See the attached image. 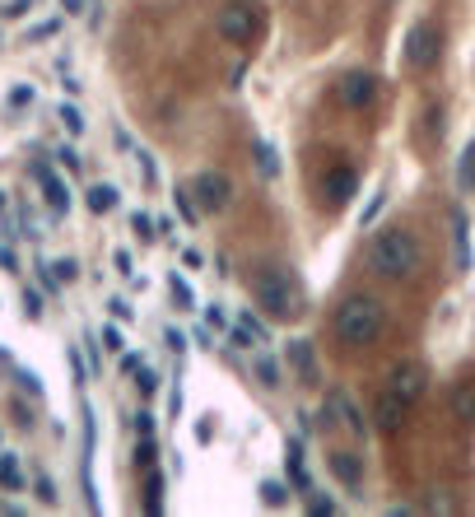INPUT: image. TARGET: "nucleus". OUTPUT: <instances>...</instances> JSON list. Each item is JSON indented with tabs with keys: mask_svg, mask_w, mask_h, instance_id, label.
Returning <instances> with one entry per match:
<instances>
[{
	"mask_svg": "<svg viewBox=\"0 0 475 517\" xmlns=\"http://www.w3.org/2000/svg\"><path fill=\"white\" fill-rule=\"evenodd\" d=\"M424 387H429V373H424V364H415V359H401V364L392 368V392L401 396V401H420Z\"/></svg>",
	"mask_w": 475,
	"mask_h": 517,
	"instance_id": "1a4fd4ad",
	"label": "nucleus"
},
{
	"mask_svg": "<svg viewBox=\"0 0 475 517\" xmlns=\"http://www.w3.org/2000/svg\"><path fill=\"white\" fill-rule=\"evenodd\" d=\"M145 513L159 517L163 513V476L150 466V476H145Z\"/></svg>",
	"mask_w": 475,
	"mask_h": 517,
	"instance_id": "a211bd4d",
	"label": "nucleus"
},
{
	"mask_svg": "<svg viewBox=\"0 0 475 517\" xmlns=\"http://www.w3.org/2000/svg\"><path fill=\"white\" fill-rule=\"evenodd\" d=\"M19 382H24V387H28V392H33V396H42V382L33 378V373H19Z\"/></svg>",
	"mask_w": 475,
	"mask_h": 517,
	"instance_id": "09e8293b",
	"label": "nucleus"
},
{
	"mask_svg": "<svg viewBox=\"0 0 475 517\" xmlns=\"http://www.w3.org/2000/svg\"><path fill=\"white\" fill-rule=\"evenodd\" d=\"M117 201H122V191L112 187V182H94V187H89V196H84V205H89L94 215H108V210H117Z\"/></svg>",
	"mask_w": 475,
	"mask_h": 517,
	"instance_id": "dca6fc26",
	"label": "nucleus"
},
{
	"mask_svg": "<svg viewBox=\"0 0 475 517\" xmlns=\"http://www.w3.org/2000/svg\"><path fill=\"white\" fill-rule=\"evenodd\" d=\"M136 462L150 471L154 462H159V448H154V438H140V448H136Z\"/></svg>",
	"mask_w": 475,
	"mask_h": 517,
	"instance_id": "2f4dec72",
	"label": "nucleus"
},
{
	"mask_svg": "<svg viewBox=\"0 0 475 517\" xmlns=\"http://www.w3.org/2000/svg\"><path fill=\"white\" fill-rule=\"evenodd\" d=\"M452 415L462 424H475V382H462V387L452 392Z\"/></svg>",
	"mask_w": 475,
	"mask_h": 517,
	"instance_id": "f3484780",
	"label": "nucleus"
},
{
	"mask_svg": "<svg viewBox=\"0 0 475 517\" xmlns=\"http://www.w3.org/2000/svg\"><path fill=\"white\" fill-rule=\"evenodd\" d=\"M368 271L378 275V280H410V275L420 271L424 261V247L420 238L410 229H401V224H392V229H378L373 233V243H368Z\"/></svg>",
	"mask_w": 475,
	"mask_h": 517,
	"instance_id": "f257e3e1",
	"label": "nucleus"
},
{
	"mask_svg": "<svg viewBox=\"0 0 475 517\" xmlns=\"http://www.w3.org/2000/svg\"><path fill=\"white\" fill-rule=\"evenodd\" d=\"M131 229H136L140 243H154V238H159V219H150L145 210H136V215H131Z\"/></svg>",
	"mask_w": 475,
	"mask_h": 517,
	"instance_id": "5701e85b",
	"label": "nucleus"
},
{
	"mask_svg": "<svg viewBox=\"0 0 475 517\" xmlns=\"http://www.w3.org/2000/svg\"><path fill=\"white\" fill-rule=\"evenodd\" d=\"M33 490H38V499L42 504H56V485L47 476H38V485H33Z\"/></svg>",
	"mask_w": 475,
	"mask_h": 517,
	"instance_id": "a19ab883",
	"label": "nucleus"
},
{
	"mask_svg": "<svg viewBox=\"0 0 475 517\" xmlns=\"http://www.w3.org/2000/svg\"><path fill=\"white\" fill-rule=\"evenodd\" d=\"M140 368V354H122V373H136Z\"/></svg>",
	"mask_w": 475,
	"mask_h": 517,
	"instance_id": "3c124183",
	"label": "nucleus"
},
{
	"mask_svg": "<svg viewBox=\"0 0 475 517\" xmlns=\"http://www.w3.org/2000/svg\"><path fill=\"white\" fill-rule=\"evenodd\" d=\"M136 434L140 438H154V415H150V410H140V415H136Z\"/></svg>",
	"mask_w": 475,
	"mask_h": 517,
	"instance_id": "79ce46f5",
	"label": "nucleus"
},
{
	"mask_svg": "<svg viewBox=\"0 0 475 517\" xmlns=\"http://www.w3.org/2000/svg\"><path fill=\"white\" fill-rule=\"evenodd\" d=\"M252 303H257L271 322H289V317L303 313L299 289H294V280H289L280 266H266V271L252 275Z\"/></svg>",
	"mask_w": 475,
	"mask_h": 517,
	"instance_id": "7ed1b4c3",
	"label": "nucleus"
},
{
	"mask_svg": "<svg viewBox=\"0 0 475 517\" xmlns=\"http://www.w3.org/2000/svg\"><path fill=\"white\" fill-rule=\"evenodd\" d=\"M322 410H331V424H340V429H350L354 438H364V434H368L364 410H359V406L350 401V392H340V387H331V392H326V406H322Z\"/></svg>",
	"mask_w": 475,
	"mask_h": 517,
	"instance_id": "6e6552de",
	"label": "nucleus"
},
{
	"mask_svg": "<svg viewBox=\"0 0 475 517\" xmlns=\"http://www.w3.org/2000/svg\"><path fill=\"white\" fill-rule=\"evenodd\" d=\"M205 327H210V331L229 327V317H224V308H219V303H210V308H205Z\"/></svg>",
	"mask_w": 475,
	"mask_h": 517,
	"instance_id": "473e14b6",
	"label": "nucleus"
},
{
	"mask_svg": "<svg viewBox=\"0 0 475 517\" xmlns=\"http://www.w3.org/2000/svg\"><path fill=\"white\" fill-rule=\"evenodd\" d=\"M56 117H61V126H66L70 136H80V131H84V112L75 108V103H61V108H56Z\"/></svg>",
	"mask_w": 475,
	"mask_h": 517,
	"instance_id": "393cba45",
	"label": "nucleus"
},
{
	"mask_svg": "<svg viewBox=\"0 0 475 517\" xmlns=\"http://www.w3.org/2000/svg\"><path fill=\"white\" fill-rule=\"evenodd\" d=\"M0 485H5V490H24V476H19V457H14V452L0 457Z\"/></svg>",
	"mask_w": 475,
	"mask_h": 517,
	"instance_id": "412c9836",
	"label": "nucleus"
},
{
	"mask_svg": "<svg viewBox=\"0 0 475 517\" xmlns=\"http://www.w3.org/2000/svg\"><path fill=\"white\" fill-rule=\"evenodd\" d=\"M108 308H112V317H117V322H131V317H136V308H131L126 299H112Z\"/></svg>",
	"mask_w": 475,
	"mask_h": 517,
	"instance_id": "ea45409f",
	"label": "nucleus"
},
{
	"mask_svg": "<svg viewBox=\"0 0 475 517\" xmlns=\"http://www.w3.org/2000/svg\"><path fill=\"white\" fill-rule=\"evenodd\" d=\"M61 5H66V14H80L84 10V0H61Z\"/></svg>",
	"mask_w": 475,
	"mask_h": 517,
	"instance_id": "603ef678",
	"label": "nucleus"
},
{
	"mask_svg": "<svg viewBox=\"0 0 475 517\" xmlns=\"http://www.w3.org/2000/svg\"><path fill=\"white\" fill-rule=\"evenodd\" d=\"M252 368H257L261 387H280V364H275L271 354H252Z\"/></svg>",
	"mask_w": 475,
	"mask_h": 517,
	"instance_id": "aec40b11",
	"label": "nucleus"
},
{
	"mask_svg": "<svg viewBox=\"0 0 475 517\" xmlns=\"http://www.w3.org/2000/svg\"><path fill=\"white\" fill-rule=\"evenodd\" d=\"M191 196L201 205V215H224L233 205V177L219 173V168H205V173H196V182H191Z\"/></svg>",
	"mask_w": 475,
	"mask_h": 517,
	"instance_id": "423d86ee",
	"label": "nucleus"
},
{
	"mask_svg": "<svg viewBox=\"0 0 475 517\" xmlns=\"http://www.w3.org/2000/svg\"><path fill=\"white\" fill-rule=\"evenodd\" d=\"M457 187H462L466 196H471V191H475V140H471V145H466V150H462V164H457Z\"/></svg>",
	"mask_w": 475,
	"mask_h": 517,
	"instance_id": "6ab92c4d",
	"label": "nucleus"
},
{
	"mask_svg": "<svg viewBox=\"0 0 475 517\" xmlns=\"http://www.w3.org/2000/svg\"><path fill=\"white\" fill-rule=\"evenodd\" d=\"M406 410H410V401H401V396L387 387V392L378 396V406H373V420H378V429H396V424L406 420Z\"/></svg>",
	"mask_w": 475,
	"mask_h": 517,
	"instance_id": "4468645a",
	"label": "nucleus"
},
{
	"mask_svg": "<svg viewBox=\"0 0 475 517\" xmlns=\"http://www.w3.org/2000/svg\"><path fill=\"white\" fill-rule=\"evenodd\" d=\"M136 387H140V396H154V392H159V373L140 364V368H136Z\"/></svg>",
	"mask_w": 475,
	"mask_h": 517,
	"instance_id": "c85d7f7f",
	"label": "nucleus"
},
{
	"mask_svg": "<svg viewBox=\"0 0 475 517\" xmlns=\"http://www.w3.org/2000/svg\"><path fill=\"white\" fill-rule=\"evenodd\" d=\"M387 327V308H382L373 294H350V299L336 308V341L350 345V350H364L373 345Z\"/></svg>",
	"mask_w": 475,
	"mask_h": 517,
	"instance_id": "f03ea898",
	"label": "nucleus"
},
{
	"mask_svg": "<svg viewBox=\"0 0 475 517\" xmlns=\"http://www.w3.org/2000/svg\"><path fill=\"white\" fill-rule=\"evenodd\" d=\"M0 219H5V191H0Z\"/></svg>",
	"mask_w": 475,
	"mask_h": 517,
	"instance_id": "5fc2aeb1",
	"label": "nucleus"
},
{
	"mask_svg": "<svg viewBox=\"0 0 475 517\" xmlns=\"http://www.w3.org/2000/svg\"><path fill=\"white\" fill-rule=\"evenodd\" d=\"M210 434H215V429H210V420L196 424V443H210Z\"/></svg>",
	"mask_w": 475,
	"mask_h": 517,
	"instance_id": "8fccbe9b",
	"label": "nucleus"
},
{
	"mask_svg": "<svg viewBox=\"0 0 475 517\" xmlns=\"http://www.w3.org/2000/svg\"><path fill=\"white\" fill-rule=\"evenodd\" d=\"M322 191L331 205H345L359 191V177H354V168H331V173L322 177Z\"/></svg>",
	"mask_w": 475,
	"mask_h": 517,
	"instance_id": "9b49d317",
	"label": "nucleus"
},
{
	"mask_svg": "<svg viewBox=\"0 0 475 517\" xmlns=\"http://www.w3.org/2000/svg\"><path fill=\"white\" fill-rule=\"evenodd\" d=\"M289 364L299 373L303 387H317V354H313V341H289Z\"/></svg>",
	"mask_w": 475,
	"mask_h": 517,
	"instance_id": "ddd939ff",
	"label": "nucleus"
},
{
	"mask_svg": "<svg viewBox=\"0 0 475 517\" xmlns=\"http://www.w3.org/2000/svg\"><path fill=\"white\" fill-rule=\"evenodd\" d=\"M336 98L345 103V108H354V112L373 108V103H378V75H368V70H350V75L336 84Z\"/></svg>",
	"mask_w": 475,
	"mask_h": 517,
	"instance_id": "0eeeda50",
	"label": "nucleus"
},
{
	"mask_svg": "<svg viewBox=\"0 0 475 517\" xmlns=\"http://www.w3.org/2000/svg\"><path fill=\"white\" fill-rule=\"evenodd\" d=\"M56 28H61V24H56V19H47V24H38V28H33V33H28V42H42V38H52Z\"/></svg>",
	"mask_w": 475,
	"mask_h": 517,
	"instance_id": "a18cd8bd",
	"label": "nucleus"
},
{
	"mask_svg": "<svg viewBox=\"0 0 475 517\" xmlns=\"http://www.w3.org/2000/svg\"><path fill=\"white\" fill-rule=\"evenodd\" d=\"M229 341H233V345H238V350H252V341H257V336H252V331H247V327H243V322H238V327H233V331H229Z\"/></svg>",
	"mask_w": 475,
	"mask_h": 517,
	"instance_id": "e433bc0d",
	"label": "nucleus"
},
{
	"mask_svg": "<svg viewBox=\"0 0 475 517\" xmlns=\"http://www.w3.org/2000/svg\"><path fill=\"white\" fill-rule=\"evenodd\" d=\"M136 159H140V168H145V182H150V187H154V182H159V168H154V159H150V154H145V150H140Z\"/></svg>",
	"mask_w": 475,
	"mask_h": 517,
	"instance_id": "c03bdc74",
	"label": "nucleus"
},
{
	"mask_svg": "<svg viewBox=\"0 0 475 517\" xmlns=\"http://www.w3.org/2000/svg\"><path fill=\"white\" fill-rule=\"evenodd\" d=\"M382 205H387V191H378V196H373V201H368L364 219H359V224H364V229H368V224H373V219H378V215H382Z\"/></svg>",
	"mask_w": 475,
	"mask_h": 517,
	"instance_id": "f704fd0d",
	"label": "nucleus"
},
{
	"mask_svg": "<svg viewBox=\"0 0 475 517\" xmlns=\"http://www.w3.org/2000/svg\"><path fill=\"white\" fill-rule=\"evenodd\" d=\"M56 159H61V164L70 168V173H75V168L84 164V159H80V154H75V150H70V145H66V150H61V154H56Z\"/></svg>",
	"mask_w": 475,
	"mask_h": 517,
	"instance_id": "de8ad7c7",
	"label": "nucleus"
},
{
	"mask_svg": "<svg viewBox=\"0 0 475 517\" xmlns=\"http://www.w3.org/2000/svg\"><path fill=\"white\" fill-rule=\"evenodd\" d=\"M168 289H173V299L177 303H182V308H196V294H191V285H187V280H182V275H168Z\"/></svg>",
	"mask_w": 475,
	"mask_h": 517,
	"instance_id": "bb28decb",
	"label": "nucleus"
},
{
	"mask_svg": "<svg viewBox=\"0 0 475 517\" xmlns=\"http://www.w3.org/2000/svg\"><path fill=\"white\" fill-rule=\"evenodd\" d=\"M112 266H117L126 280H136V261H131V252H112Z\"/></svg>",
	"mask_w": 475,
	"mask_h": 517,
	"instance_id": "c9c22d12",
	"label": "nucleus"
},
{
	"mask_svg": "<svg viewBox=\"0 0 475 517\" xmlns=\"http://www.w3.org/2000/svg\"><path fill=\"white\" fill-rule=\"evenodd\" d=\"M257 164H261V173H266V177L280 173V164H275V150L266 145V140H257Z\"/></svg>",
	"mask_w": 475,
	"mask_h": 517,
	"instance_id": "c756f323",
	"label": "nucleus"
},
{
	"mask_svg": "<svg viewBox=\"0 0 475 517\" xmlns=\"http://www.w3.org/2000/svg\"><path fill=\"white\" fill-rule=\"evenodd\" d=\"M238 322H243V327H247V331H252V336H257V341H261V345H271V331H266V322H261V317H257V313H252V308H247V313H243V317H238Z\"/></svg>",
	"mask_w": 475,
	"mask_h": 517,
	"instance_id": "cd10ccee",
	"label": "nucleus"
},
{
	"mask_svg": "<svg viewBox=\"0 0 475 517\" xmlns=\"http://www.w3.org/2000/svg\"><path fill=\"white\" fill-rule=\"evenodd\" d=\"M308 513H313V517H331V513H336V499H322V494H313V499H308Z\"/></svg>",
	"mask_w": 475,
	"mask_h": 517,
	"instance_id": "72a5a7b5",
	"label": "nucleus"
},
{
	"mask_svg": "<svg viewBox=\"0 0 475 517\" xmlns=\"http://www.w3.org/2000/svg\"><path fill=\"white\" fill-rule=\"evenodd\" d=\"M103 345H108V350H112V354H122V350H126V341H122V331H117V327H103Z\"/></svg>",
	"mask_w": 475,
	"mask_h": 517,
	"instance_id": "4c0bfd02",
	"label": "nucleus"
},
{
	"mask_svg": "<svg viewBox=\"0 0 475 517\" xmlns=\"http://www.w3.org/2000/svg\"><path fill=\"white\" fill-rule=\"evenodd\" d=\"M24 313L33 317V322H38V317H42V299H38V294H33V289H28V294H24Z\"/></svg>",
	"mask_w": 475,
	"mask_h": 517,
	"instance_id": "49530a36",
	"label": "nucleus"
},
{
	"mask_svg": "<svg viewBox=\"0 0 475 517\" xmlns=\"http://www.w3.org/2000/svg\"><path fill=\"white\" fill-rule=\"evenodd\" d=\"M438 56H443V28H438L434 19L410 24V33H406V66L410 70H434Z\"/></svg>",
	"mask_w": 475,
	"mask_h": 517,
	"instance_id": "39448f33",
	"label": "nucleus"
},
{
	"mask_svg": "<svg viewBox=\"0 0 475 517\" xmlns=\"http://www.w3.org/2000/svg\"><path fill=\"white\" fill-rule=\"evenodd\" d=\"M452 229H457V266H471V243H466V215L462 210H452Z\"/></svg>",
	"mask_w": 475,
	"mask_h": 517,
	"instance_id": "4be33fe9",
	"label": "nucleus"
},
{
	"mask_svg": "<svg viewBox=\"0 0 475 517\" xmlns=\"http://www.w3.org/2000/svg\"><path fill=\"white\" fill-rule=\"evenodd\" d=\"M177 215L187 219V224H196V219H201V205H196V196H191V187H187V191L177 187Z\"/></svg>",
	"mask_w": 475,
	"mask_h": 517,
	"instance_id": "a878e982",
	"label": "nucleus"
},
{
	"mask_svg": "<svg viewBox=\"0 0 475 517\" xmlns=\"http://www.w3.org/2000/svg\"><path fill=\"white\" fill-rule=\"evenodd\" d=\"M163 341H168V350H173V354H182V350H187V336H182V331H177V327H168V331H163Z\"/></svg>",
	"mask_w": 475,
	"mask_h": 517,
	"instance_id": "58836bf2",
	"label": "nucleus"
},
{
	"mask_svg": "<svg viewBox=\"0 0 475 517\" xmlns=\"http://www.w3.org/2000/svg\"><path fill=\"white\" fill-rule=\"evenodd\" d=\"M285 466H289V480H294V490H299V494H313V480H308V471H303V443H299V438H289V443H285Z\"/></svg>",
	"mask_w": 475,
	"mask_h": 517,
	"instance_id": "2eb2a0df",
	"label": "nucleus"
},
{
	"mask_svg": "<svg viewBox=\"0 0 475 517\" xmlns=\"http://www.w3.org/2000/svg\"><path fill=\"white\" fill-rule=\"evenodd\" d=\"M24 103H33V89H28V84L10 89V108H24Z\"/></svg>",
	"mask_w": 475,
	"mask_h": 517,
	"instance_id": "37998d69",
	"label": "nucleus"
},
{
	"mask_svg": "<svg viewBox=\"0 0 475 517\" xmlns=\"http://www.w3.org/2000/svg\"><path fill=\"white\" fill-rule=\"evenodd\" d=\"M326 466H331V476H336L345 490H364V457H354V452H331Z\"/></svg>",
	"mask_w": 475,
	"mask_h": 517,
	"instance_id": "9d476101",
	"label": "nucleus"
},
{
	"mask_svg": "<svg viewBox=\"0 0 475 517\" xmlns=\"http://www.w3.org/2000/svg\"><path fill=\"white\" fill-rule=\"evenodd\" d=\"M257 28H261V14L252 0H229V5L215 14V33L224 42H233V47H247V42L257 38Z\"/></svg>",
	"mask_w": 475,
	"mask_h": 517,
	"instance_id": "20e7f679",
	"label": "nucleus"
},
{
	"mask_svg": "<svg viewBox=\"0 0 475 517\" xmlns=\"http://www.w3.org/2000/svg\"><path fill=\"white\" fill-rule=\"evenodd\" d=\"M52 275L61 280V285H70V280H80V261H52Z\"/></svg>",
	"mask_w": 475,
	"mask_h": 517,
	"instance_id": "7c9ffc66",
	"label": "nucleus"
},
{
	"mask_svg": "<svg viewBox=\"0 0 475 517\" xmlns=\"http://www.w3.org/2000/svg\"><path fill=\"white\" fill-rule=\"evenodd\" d=\"M33 177L42 182V196H47V205H52V215H66L70 210V191L66 182H56V173L47 164H33Z\"/></svg>",
	"mask_w": 475,
	"mask_h": 517,
	"instance_id": "f8f14e48",
	"label": "nucleus"
},
{
	"mask_svg": "<svg viewBox=\"0 0 475 517\" xmlns=\"http://www.w3.org/2000/svg\"><path fill=\"white\" fill-rule=\"evenodd\" d=\"M0 517H19V508H14V504H5V499H0Z\"/></svg>",
	"mask_w": 475,
	"mask_h": 517,
	"instance_id": "864d4df0",
	"label": "nucleus"
},
{
	"mask_svg": "<svg viewBox=\"0 0 475 517\" xmlns=\"http://www.w3.org/2000/svg\"><path fill=\"white\" fill-rule=\"evenodd\" d=\"M261 504H266V508H285L289 504V490L280 485V480H266V485H261Z\"/></svg>",
	"mask_w": 475,
	"mask_h": 517,
	"instance_id": "b1692460",
	"label": "nucleus"
}]
</instances>
